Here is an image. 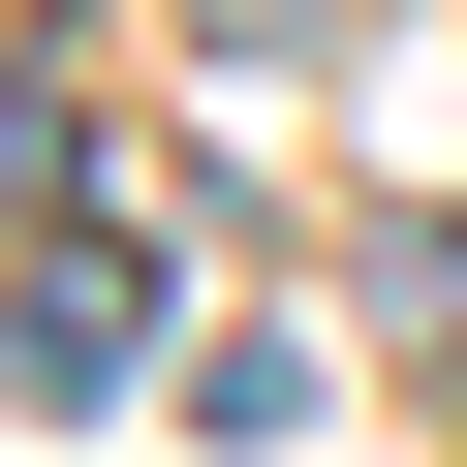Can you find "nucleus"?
Returning <instances> with one entry per match:
<instances>
[{
    "label": "nucleus",
    "instance_id": "f257e3e1",
    "mask_svg": "<svg viewBox=\"0 0 467 467\" xmlns=\"http://www.w3.org/2000/svg\"><path fill=\"white\" fill-rule=\"evenodd\" d=\"M0 374H32V405H125L156 374V218H63V250L0 281Z\"/></svg>",
    "mask_w": 467,
    "mask_h": 467
},
{
    "label": "nucleus",
    "instance_id": "f03ea898",
    "mask_svg": "<svg viewBox=\"0 0 467 467\" xmlns=\"http://www.w3.org/2000/svg\"><path fill=\"white\" fill-rule=\"evenodd\" d=\"M374 312H405V343H467V218H374Z\"/></svg>",
    "mask_w": 467,
    "mask_h": 467
},
{
    "label": "nucleus",
    "instance_id": "7ed1b4c3",
    "mask_svg": "<svg viewBox=\"0 0 467 467\" xmlns=\"http://www.w3.org/2000/svg\"><path fill=\"white\" fill-rule=\"evenodd\" d=\"M187 32H218V63H312V32H343V0H187Z\"/></svg>",
    "mask_w": 467,
    "mask_h": 467
}]
</instances>
